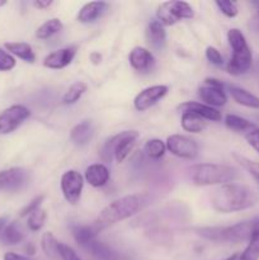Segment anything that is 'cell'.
Wrapping results in <instances>:
<instances>
[{
  "label": "cell",
  "mask_w": 259,
  "mask_h": 260,
  "mask_svg": "<svg viewBox=\"0 0 259 260\" xmlns=\"http://www.w3.org/2000/svg\"><path fill=\"white\" fill-rule=\"evenodd\" d=\"M256 201L258 197L250 188L234 183L221 185L211 196V206L220 213L248 210L255 205Z\"/></svg>",
  "instance_id": "1"
},
{
  "label": "cell",
  "mask_w": 259,
  "mask_h": 260,
  "mask_svg": "<svg viewBox=\"0 0 259 260\" xmlns=\"http://www.w3.org/2000/svg\"><path fill=\"white\" fill-rule=\"evenodd\" d=\"M145 203H146V197L137 194L124 196L119 200L113 201L99 213L95 222L93 223L94 229L99 233V231L104 230V229L109 228V226L114 225L119 221L130 218L135 213L139 212Z\"/></svg>",
  "instance_id": "2"
},
{
  "label": "cell",
  "mask_w": 259,
  "mask_h": 260,
  "mask_svg": "<svg viewBox=\"0 0 259 260\" xmlns=\"http://www.w3.org/2000/svg\"><path fill=\"white\" fill-rule=\"evenodd\" d=\"M189 173L196 185L230 184L238 178V170L225 164H197L190 168Z\"/></svg>",
  "instance_id": "3"
},
{
  "label": "cell",
  "mask_w": 259,
  "mask_h": 260,
  "mask_svg": "<svg viewBox=\"0 0 259 260\" xmlns=\"http://www.w3.org/2000/svg\"><path fill=\"white\" fill-rule=\"evenodd\" d=\"M228 40L233 48V56L228 63V73L234 76L248 73L253 65V57L244 35L236 28H233L228 32Z\"/></svg>",
  "instance_id": "4"
},
{
  "label": "cell",
  "mask_w": 259,
  "mask_h": 260,
  "mask_svg": "<svg viewBox=\"0 0 259 260\" xmlns=\"http://www.w3.org/2000/svg\"><path fill=\"white\" fill-rule=\"evenodd\" d=\"M197 233L202 238L216 241V243H244L250 239L251 233H253V220L243 221L233 226L197 229Z\"/></svg>",
  "instance_id": "5"
},
{
  "label": "cell",
  "mask_w": 259,
  "mask_h": 260,
  "mask_svg": "<svg viewBox=\"0 0 259 260\" xmlns=\"http://www.w3.org/2000/svg\"><path fill=\"white\" fill-rule=\"evenodd\" d=\"M139 139V132L123 131L109 139L101 150V156L104 161H111L112 156L118 162H123L127 159L134 147L136 146V140Z\"/></svg>",
  "instance_id": "6"
},
{
  "label": "cell",
  "mask_w": 259,
  "mask_h": 260,
  "mask_svg": "<svg viewBox=\"0 0 259 260\" xmlns=\"http://www.w3.org/2000/svg\"><path fill=\"white\" fill-rule=\"evenodd\" d=\"M193 17V8L185 2H165L157 8V18L163 25H173L180 19H190Z\"/></svg>",
  "instance_id": "7"
},
{
  "label": "cell",
  "mask_w": 259,
  "mask_h": 260,
  "mask_svg": "<svg viewBox=\"0 0 259 260\" xmlns=\"http://www.w3.org/2000/svg\"><path fill=\"white\" fill-rule=\"evenodd\" d=\"M167 149L173 155L182 159L192 160L198 155V144L193 139L183 135H172L167 140Z\"/></svg>",
  "instance_id": "8"
},
{
  "label": "cell",
  "mask_w": 259,
  "mask_h": 260,
  "mask_svg": "<svg viewBox=\"0 0 259 260\" xmlns=\"http://www.w3.org/2000/svg\"><path fill=\"white\" fill-rule=\"evenodd\" d=\"M84 187V178L76 170H68L61 177V190L70 205H76L81 197Z\"/></svg>",
  "instance_id": "9"
},
{
  "label": "cell",
  "mask_w": 259,
  "mask_h": 260,
  "mask_svg": "<svg viewBox=\"0 0 259 260\" xmlns=\"http://www.w3.org/2000/svg\"><path fill=\"white\" fill-rule=\"evenodd\" d=\"M29 116L30 112L27 107L20 104L9 107L0 114V134L8 135L15 131Z\"/></svg>",
  "instance_id": "10"
},
{
  "label": "cell",
  "mask_w": 259,
  "mask_h": 260,
  "mask_svg": "<svg viewBox=\"0 0 259 260\" xmlns=\"http://www.w3.org/2000/svg\"><path fill=\"white\" fill-rule=\"evenodd\" d=\"M29 175L27 170L22 168H10L0 172V190L15 192L24 187L28 183Z\"/></svg>",
  "instance_id": "11"
},
{
  "label": "cell",
  "mask_w": 259,
  "mask_h": 260,
  "mask_svg": "<svg viewBox=\"0 0 259 260\" xmlns=\"http://www.w3.org/2000/svg\"><path fill=\"white\" fill-rule=\"evenodd\" d=\"M168 93V86L165 85H154L144 89L140 91L135 98V108L140 112H144L156 104L161 98H164Z\"/></svg>",
  "instance_id": "12"
},
{
  "label": "cell",
  "mask_w": 259,
  "mask_h": 260,
  "mask_svg": "<svg viewBox=\"0 0 259 260\" xmlns=\"http://www.w3.org/2000/svg\"><path fill=\"white\" fill-rule=\"evenodd\" d=\"M76 50L78 48L75 46H69V47L61 48V50L55 51V52H51L43 60V65L48 69H55V70L66 68L68 65H70L71 61L75 57Z\"/></svg>",
  "instance_id": "13"
},
{
  "label": "cell",
  "mask_w": 259,
  "mask_h": 260,
  "mask_svg": "<svg viewBox=\"0 0 259 260\" xmlns=\"http://www.w3.org/2000/svg\"><path fill=\"white\" fill-rule=\"evenodd\" d=\"M83 249L96 260H126L121 254L117 253L116 250L109 248L102 241H98L96 239H93L89 243H86L83 246Z\"/></svg>",
  "instance_id": "14"
},
{
  "label": "cell",
  "mask_w": 259,
  "mask_h": 260,
  "mask_svg": "<svg viewBox=\"0 0 259 260\" xmlns=\"http://www.w3.org/2000/svg\"><path fill=\"white\" fill-rule=\"evenodd\" d=\"M128 60L132 68L139 71V73H146L155 63V58L152 53L147 48L144 47H135L130 52Z\"/></svg>",
  "instance_id": "15"
},
{
  "label": "cell",
  "mask_w": 259,
  "mask_h": 260,
  "mask_svg": "<svg viewBox=\"0 0 259 260\" xmlns=\"http://www.w3.org/2000/svg\"><path fill=\"white\" fill-rule=\"evenodd\" d=\"M178 108L182 112H190V113L197 114L206 121H220L221 119V113L217 109L206 106V104L197 103V102H185V103L180 104Z\"/></svg>",
  "instance_id": "16"
},
{
  "label": "cell",
  "mask_w": 259,
  "mask_h": 260,
  "mask_svg": "<svg viewBox=\"0 0 259 260\" xmlns=\"http://www.w3.org/2000/svg\"><path fill=\"white\" fill-rule=\"evenodd\" d=\"M198 95L206 103V106L210 107H221L225 106L228 102L223 88H217V86L205 85L198 89Z\"/></svg>",
  "instance_id": "17"
},
{
  "label": "cell",
  "mask_w": 259,
  "mask_h": 260,
  "mask_svg": "<svg viewBox=\"0 0 259 260\" xmlns=\"http://www.w3.org/2000/svg\"><path fill=\"white\" fill-rule=\"evenodd\" d=\"M109 177L111 174H109L108 168L103 164L89 165L85 170V175H84L86 182L94 188L104 187L108 183Z\"/></svg>",
  "instance_id": "18"
},
{
  "label": "cell",
  "mask_w": 259,
  "mask_h": 260,
  "mask_svg": "<svg viewBox=\"0 0 259 260\" xmlns=\"http://www.w3.org/2000/svg\"><path fill=\"white\" fill-rule=\"evenodd\" d=\"M108 9V4L104 2L86 3L78 14V20L80 23H93L102 17Z\"/></svg>",
  "instance_id": "19"
},
{
  "label": "cell",
  "mask_w": 259,
  "mask_h": 260,
  "mask_svg": "<svg viewBox=\"0 0 259 260\" xmlns=\"http://www.w3.org/2000/svg\"><path fill=\"white\" fill-rule=\"evenodd\" d=\"M146 38L149 45L157 51H161L167 43V32L159 20H152L147 25Z\"/></svg>",
  "instance_id": "20"
},
{
  "label": "cell",
  "mask_w": 259,
  "mask_h": 260,
  "mask_svg": "<svg viewBox=\"0 0 259 260\" xmlns=\"http://www.w3.org/2000/svg\"><path fill=\"white\" fill-rule=\"evenodd\" d=\"M93 131L94 128L91 121L85 119V121H81L80 123H78L71 129L70 139L75 145L83 146V145H86L90 141L91 136H93Z\"/></svg>",
  "instance_id": "21"
},
{
  "label": "cell",
  "mask_w": 259,
  "mask_h": 260,
  "mask_svg": "<svg viewBox=\"0 0 259 260\" xmlns=\"http://www.w3.org/2000/svg\"><path fill=\"white\" fill-rule=\"evenodd\" d=\"M259 259V217L253 220V233L245 250L239 255V260H258Z\"/></svg>",
  "instance_id": "22"
},
{
  "label": "cell",
  "mask_w": 259,
  "mask_h": 260,
  "mask_svg": "<svg viewBox=\"0 0 259 260\" xmlns=\"http://www.w3.org/2000/svg\"><path fill=\"white\" fill-rule=\"evenodd\" d=\"M229 91H230L231 96L234 98V101L238 104H241L244 107H248V108L253 109H259V98L254 94L249 93L248 90L243 88H239V86H229Z\"/></svg>",
  "instance_id": "23"
},
{
  "label": "cell",
  "mask_w": 259,
  "mask_h": 260,
  "mask_svg": "<svg viewBox=\"0 0 259 260\" xmlns=\"http://www.w3.org/2000/svg\"><path fill=\"white\" fill-rule=\"evenodd\" d=\"M2 235L4 244H7V245H17V244L22 243L25 236V233L23 226L18 221H14V222L5 226Z\"/></svg>",
  "instance_id": "24"
},
{
  "label": "cell",
  "mask_w": 259,
  "mask_h": 260,
  "mask_svg": "<svg viewBox=\"0 0 259 260\" xmlns=\"http://www.w3.org/2000/svg\"><path fill=\"white\" fill-rule=\"evenodd\" d=\"M71 234H73L74 239L83 248L86 243H89L93 239H96L98 231L94 229L93 225L90 226H84V225H71L70 226Z\"/></svg>",
  "instance_id": "25"
},
{
  "label": "cell",
  "mask_w": 259,
  "mask_h": 260,
  "mask_svg": "<svg viewBox=\"0 0 259 260\" xmlns=\"http://www.w3.org/2000/svg\"><path fill=\"white\" fill-rule=\"evenodd\" d=\"M5 47L9 52H12L13 55L18 56L22 60L27 61V62H35L36 55L33 52L32 47H30L28 43L25 42H10L5 43Z\"/></svg>",
  "instance_id": "26"
},
{
  "label": "cell",
  "mask_w": 259,
  "mask_h": 260,
  "mask_svg": "<svg viewBox=\"0 0 259 260\" xmlns=\"http://www.w3.org/2000/svg\"><path fill=\"white\" fill-rule=\"evenodd\" d=\"M206 119L201 118L200 116L190 112H183L182 114V127L187 132H193V134H198V132L203 131L206 127Z\"/></svg>",
  "instance_id": "27"
},
{
  "label": "cell",
  "mask_w": 259,
  "mask_h": 260,
  "mask_svg": "<svg viewBox=\"0 0 259 260\" xmlns=\"http://www.w3.org/2000/svg\"><path fill=\"white\" fill-rule=\"evenodd\" d=\"M62 22H61L60 19L52 18V19L46 20L42 25L38 27L36 36H37V38H40V40H47V38L52 37L56 33L60 32V30L62 29Z\"/></svg>",
  "instance_id": "28"
},
{
  "label": "cell",
  "mask_w": 259,
  "mask_h": 260,
  "mask_svg": "<svg viewBox=\"0 0 259 260\" xmlns=\"http://www.w3.org/2000/svg\"><path fill=\"white\" fill-rule=\"evenodd\" d=\"M225 124L233 131L246 132V134L255 128V126L251 122H249L248 119L241 118V117L235 116V114H228L225 118Z\"/></svg>",
  "instance_id": "29"
},
{
  "label": "cell",
  "mask_w": 259,
  "mask_h": 260,
  "mask_svg": "<svg viewBox=\"0 0 259 260\" xmlns=\"http://www.w3.org/2000/svg\"><path fill=\"white\" fill-rule=\"evenodd\" d=\"M41 246H42V250L45 251L46 255L50 256L51 259H60V255H58V241L56 240V238L51 233L43 234Z\"/></svg>",
  "instance_id": "30"
},
{
  "label": "cell",
  "mask_w": 259,
  "mask_h": 260,
  "mask_svg": "<svg viewBox=\"0 0 259 260\" xmlns=\"http://www.w3.org/2000/svg\"><path fill=\"white\" fill-rule=\"evenodd\" d=\"M86 84L83 83V81H76L74 83L70 88L68 89V91L63 95L62 102L65 104H74L79 101V99L83 96V94L86 91Z\"/></svg>",
  "instance_id": "31"
},
{
  "label": "cell",
  "mask_w": 259,
  "mask_h": 260,
  "mask_svg": "<svg viewBox=\"0 0 259 260\" xmlns=\"http://www.w3.org/2000/svg\"><path fill=\"white\" fill-rule=\"evenodd\" d=\"M165 150H167V145L159 139L149 140L145 145V152H146L150 159L159 160L160 157L164 156Z\"/></svg>",
  "instance_id": "32"
},
{
  "label": "cell",
  "mask_w": 259,
  "mask_h": 260,
  "mask_svg": "<svg viewBox=\"0 0 259 260\" xmlns=\"http://www.w3.org/2000/svg\"><path fill=\"white\" fill-rule=\"evenodd\" d=\"M234 159H235L259 184V162L253 161V160L248 159V157L245 156H241V155L239 154H234Z\"/></svg>",
  "instance_id": "33"
},
{
  "label": "cell",
  "mask_w": 259,
  "mask_h": 260,
  "mask_svg": "<svg viewBox=\"0 0 259 260\" xmlns=\"http://www.w3.org/2000/svg\"><path fill=\"white\" fill-rule=\"evenodd\" d=\"M46 217H47V215H46L45 210H42V208L36 210L35 212H32L29 216H28V220H27L28 229H29L30 231L41 230V229L43 228V225H45Z\"/></svg>",
  "instance_id": "34"
},
{
  "label": "cell",
  "mask_w": 259,
  "mask_h": 260,
  "mask_svg": "<svg viewBox=\"0 0 259 260\" xmlns=\"http://www.w3.org/2000/svg\"><path fill=\"white\" fill-rule=\"evenodd\" d=\"M216 5L221 10V13H223L226 17L234 18L238 15V7H236V4L234 2H230V0H217Z\"/></svg>",
  "instance_id": "35"
},
{
  "label": "cell",
  "mask_w": 259,
  "mask_h": 260,
  "mask_svg": "<svg viewBox=\"0 0 259 260\" xmlns=\"http://www.w3.org/2000/svg\"><path fill=\"white\" fill-rule=\"evenodd\" d=\"M15 66V58L0 48V71H9Z\"/></svg>",
  "instance_id": "36"
},
{
  "label": "cell",
  "mask_w": 259,
  "mask_h": 260,
  "mask_svg": "<svg viewBox=\"0 0 259 260\" xmlns=\"http://www.w3.org/2000/svg\"><path fill=\"white\" fill-rule=\"evenodd\" d=\"M58 255L61 260H81L70 246L62 243H58Z\"/></svg>",
  "instance_id": "37"
},
{
  "label": "cell",
  "mask_w": 259,
  "mask_h": 260,
  "mask_svg": "<svg viewBox=\"0 0 259 260\" xmlns=\"http://www.w3.org/2000/svg\"><path fill=\"white\" fill-rule=\"evenodd\" d=\"M206 57H207V60L210 61L211 63H213V65L216 66H221L223 63V58L222 56H221L220 51H218L217 48L212 47V46L206 48Z\"/></svg>",
  "instance_id": "38"
},
{
  "label": "cell",
  "mask_w": 259,
  "mask_h": 260,
  "mask_svg": "<svg viewBox=\"0 0 259 260\" xmlns=\"http://www.w3.org/2000/svg\"><path fill=\"white\" fill-rule=\"evenodd\" d=\"M43 201V196H40V197H36L32 202L28 206H25L22 211H20V217H24V216H29L30 213L35 212L36 210H38Z\"/></svg>",
  "instance_id": "39"
},
{
  "label": "cell",
  "mask_w": 259,
  "mask_h": 260,
  "mask_svg": "<svg viewBox=\"0 0 259 260\" xmlns=\"http://www.w3.org/2000/svg\"><path fill=\"white\" fill-rule=\"evenodd\" d=\"M245 139L248 141V144L253 147L255 151L259 152V128H254L251 131H249L248 134L245 135Z\"/></svg>",
  "instance_id": "40"
},
{
  "label": "cell",
  "mask_w": 259,
  "mask_h": 260,
  "mask_svg": "<svg viewBox=\"0 0 259 260\" xmlns=\"http://www.w3.org/2000/svg\"><path fill=\"white\" fill-rule=\"evenodd\" d=\"M4 260H33L28 256H23L19 255V254H15V253H7L4 255Z\"/></svg>",
  "instance_id": "41"
},
{
  "label": "cell",
  "mask_w": 259,
  "mask_h": 260,
  "mask_svg": "<svg viewBox=\"0 0 259 260\" xmlns=\"http://www.w3.org/2000/svg\"><path fill=\"white\" fill-rule=\"evenodd\" d=\"M51 4H52V0H37V2H35V7H37L38 9H46Z\"/></svg>",
  "instance_id": "42"
},
{
  "label": "cell",
  "mask_w": 259,
  "mask_h": 260,
  "mask_svg": "<svg viewBox=\"0 0 259 260\" xmlns=\"http://www.w3.org/2000/svg\"><path fill=\"white\" fill-rule=\"evenodd\" d=\"M7 221H8L7 217H0V235H2L3 231H4L5 225H7Z\"/></svg>",
  "instance_id": "43"
},
{
  "label": "cell",
  "mask_w": 259,
  "mask_h": 260,
  "mask_svg": "<svg viewBox=\"0 0 259 260\" xmlns=\"http://www.w3.org/2000/svg\"><path fill=\"white\" fill-rule=\"evenodd\" d=\"M7 4V2H5V0H0V7H3V5H5Z\"/></svg>",
  "instance_id": "44"
}]
</instances>
